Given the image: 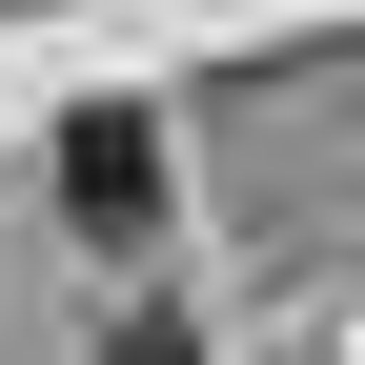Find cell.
<instances>
[{
	"label": "cell",
	"mask_w": 365,
	"mask_h": 365,
	"mask_svg": "<svg viewBox=\"0 0 365 365\" xmlns=\"http://www.w3.org/2000/svg\"><path fill=\"white\" fill-rule=\"evenodd\" d=\"M61 203H81V244H143V223H163V143H143V102H81V122H61Z\"/></svg>",
	"instance_id": "1"
},
{
	"label": "cell",
	"mask_w": 365,
	"mask_h": 365,
	"mask_svg": "<svg viewBox=\"0 0 365 365\" xmlns=\"http://www.w3.org/2000/svg\"><path fill=\"white\" fill-rule=\"evenodd\" d=\"M102 365H182V325H122V345H102Z\"/></svg>",
	"instance_id": "2"
}]
</instances>
